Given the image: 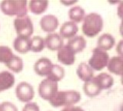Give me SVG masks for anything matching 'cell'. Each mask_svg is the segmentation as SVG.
Instances as JSON below:
<instances>
[{
	"mask_svg": "<svg viewBox=\"0 0 123 111\" xmlns=\"http://www.w3.org/2000/svg\"><path fill=\"white\" fill-rule=\"evenodd\" d=\"M117 15L118 18L122 21L123 20V1L119 2L117 7Z\"/></svg>",
	"mask_w": 123,
	"mask_h": 111,
	"instance_id": "cell-29",
	"label": "cell"
},
{
	"mask_svg": "<svg viewBox=\"0 0 123 111\" xmlns=\"http://www.w3.org/2000/svg\"><path fill=\"white\" fill-rule=\"evenodd\" d=\"M0 111H18V107L9 101H4L0 103Z\"/></svg>",
	"mask_w": 123,
	"mask_h": 111,
	"instance_id": "cell-27",
	"label": "cell"
},
{
	"mask_svg": "<svg viewBox=\"0 0 123 111\" xmlns=\"http://www.w3.org/2000/svg\"><path fill=\"white\" fill-rule=\"evenodd\" d=\"M15 78L9 71L0 72V93L11 89L15 85Z\"/></svg>",
	"mask_w": 123,
	"mask_h": 111,
	"instance_id": "cell-14",
	"label": "cell"
},
{
	"mask_svg": "<svg viewBox=\"0 0 123 111\" xmlns=\"http://www.w3.org/2000/svg\"><path fill=\"white\" fill-rule=\"evenodd\" d=\"M82 90L84 91V93L88 97H95L98 96L102 91L98 85L95 81L94 78L90 81L84 83Z\"/></svg>",
	"mask_w": 123,
	"mask_h": 111,
	"instance_id": "cell-22",
	"label": "cell"
},
{
	"mask_svg": "<svg viewBox=\"0 0 123 111\" xmlns=\"http://www.w3.org/2000/svg\"><path fill=\"white\" fill-rule=\"evenodd\" d=\"M109 59V56L107 52L96 47L92 50V56L88 59V64L94 71H101L107 67Z\"/></svg>",
	"mask_w": 123,
	"mask_h": 111,
	"instance_id": "cell-5",
	"label": "cell"
},
{
	"mask_svg": "<svg viewBox=\"0 0 123 111\" xmlns=\"http://www.w3.org/2000/svg\"><path fill=\"white\" fill-rule=\"evenodd\" d=\"M59 91L58 83L54 82L48 78L42 80L38 87V93L39 97L44 100L49 101Z\"/></svg>",
	"mask_w": 123,
	"mask_h": 111,
	"instance_id": "cell-6",
	"label": "cell"
},
{
	"mask_svg": "<svg viewBox=\"0 0 123 111\" xmlns=\"http://www.w3.org/2000/svg\"><path fill=\"white\" fill-rule=\"evenodd\" d=\"M79 32V26L72 21H67L61 26L59 29V35L62 39H70L76 36Z\"/></svg>",
	"mask_w": 123,
	"mask_h": 111,
	"instance_id": "cell-12",
	"label": "cell"
},
{
	"mask_svg": "<svg viewBox=\"0 0 123 111\" xmlns=\"http://www.w3.org/2000/svg\"><path fill=\"white\" fill-rule=\"evenodd\" d=\"M53 66V63L47 57H41L34 64V71L39 76L48 77L51 70Z\"/></svg>",
	"mask_w": 123,
	"mask_h": 111,
	"instance_id": "cell-8",
	"label": "cell"
},
{
	"mask_svg": "<svg viewBox=\"0 0 123 111\" xmlns=\"http://www.w3.org/2000/svg\"><path fill=\"white\" fill-rule=\"evenodd\" d=\"M60 2L62 5L65 6H74L75 4H76L78 1H60Z\"/></svg>",
	"mask_w": 123,
	"mask_h": 111,
	"instance_id": "cell-32",
	"label": "cell"
},
{
	"mask_svg": "<svg viewBox=\"0 0 123 111\" xmlns=\"http://www.w3.org/2000/svg\"><path fill=\"white\" fill-rule=\"evenodd\" d=\"M68 16L70 21L75 22V23H79L84 20L86 17V11L80 6H74L68 10Z\"/></svg>",
	"mask_w": 123,
	"mask_h": 111,
	"instance_id": "cell-21",
	"label": "cell"
},
{
	"mask_svg": "<svg viewBox=\"0 0 123 111\" xmlns=\"http://www.w3.org/2000/svg\"><path fill=\"white\" fill-rule=\"evenodd\" d=\"M65 74V71L62 66H61L58 64H53L51 72H50L47 78L52 80L54 82L59 83L64 78Z\"/></svg>",
	"mask_w": 123,
	"mask_h": 111,
	"instance_id": "cell-24",
	"label": "cell"
},
{
	"mask_svg": "<svg viewBox=\"0 0 123 111\" xmlns=\"http://www.w3.org/2000/svg\"><path fill=\"white\" fill-rule=\"evenodd\" d=\"M61 111H84V110L78 106H72L64 107Z\"/></svg>",
	"mask_w": 123,
	"mask_h": 111,
	"instance_id": "cell-31",
	"label": "cell"
},
{
	"mask_svg": "<svg viewBox=\"0 0 123 111\" xmlns=\"http://www.w3.org/2000/svg\"><path fill=\"white\" fill-rule=\"evenodd\" d=\"M107 69L111 73L122 76L123 74V58L118 56L111 58L108 63Z\"/></svg>",
	"mask_w": 123,
	"mask_h": 111,
	"instance_id": "cell-18",
	"label": "cell"
},
{
	"mask_svg": "<svg viewBox=\"0 0 123 111\" xmlns=\"http://www.w3.org/2000/svg\"><path fill=\"white\" fill-rule=\"evenodd\" d=\"M119 33H120V35L123 38V20L121 22V24L119 26Z\"/></svg>",
	"mask_w": 123,
	"mask_h": 111,
	"instance_id": "cell-33",
	"label": "cell"
},
{
	"mask_svg": "<svg viewBox=\"0 0 123 111\" xmlns=\"http://www.w3.org/2000/svg\"><path fill=\"white\" fill-rule=\"evenodd\" d=\"M2 13L8 16L20 17L26 16L28 13V2L24 0H4L0 2Z\"/></svg>",
	"mask_w": 123,
	"mask_h": 111,
	"instance_id": "cell-3",
	"label": "cell"
},
{
	"mask_svg": "<svg viewBox=\"0 0 123 111\" xmlns=\"http://www.w3.org/2000/svg\"><path fill=\"white\" fill-rule=\"evenodd\" d=\"M97 48L102 49L103 51H109L113 48L115 44V39L109 33H104L98 38Z\"/></svg>",
	"mask_w": 123,
	"mask_h": 111,
	"instance_id": "cell-20",
	"label": "cell"
},
{
	"mask_svg": "<svg viewBox=\"0 0 123 111\" xmlns=\"http://www.w3.org/2000/svg\"><path fill=\"white\" fill-rule=\"evenodd\" d=\"M76 74L82 82L86 83L94 78V70L86 63H81L76 70Z\"/></svg>",
	"mask_w": 123,
	"mask_h": 111,
	"instance_id": "cell-13",
	"label": "cell"
},
{
	"mask_svg": "<svg viewBox=\"0 0 123 111\" xmlns=\"http://www.w3.org/2000/svg\"><path fill=\"white\" fill-rule=\"evenodd\" d=\"M103 20L101 15L91 13L85 17L82 21V31L87 37L93 38L98 36L103 29Z\"/></svg>",
	"mask_w": 123,
	"mask_h": 111,
	"instance_id": "cell-2",
	"label": "cell"
},
{
	"mask_svg": "<svg viewBox=\"0 0 123 111\" xmlns=\"http://www.w3.org/2000/svg\"><path fill=\"white\" fill-rule=\"evenodd\" d=\"M45 43L50 51H59L64 46V39L59 33H49L45 38Z\"/></svg>",
	"mask_w": 123,
	"mask_h": 111,
	"instance_id": "cell-11",
	"label": "cell"
},
{
	"mask_svg": "<svg viewBox=\"0 0 123 111\" xmlns=\"http://www.w3.org/2000/svg\"><path fill=\"white\" fill-rule=\"evenodd\" d=\"M14 55L12 49L9 46H0V63H3L6 66L10 62Z\"/></svg>",
	"mask_w": 123,
	"mask_h": 111,
	"instance_id": "cell-26",
	"label": "cell"
},
{
	"mask_svg": "<svg viewBox=\"0 0 123 111\" xmlns=\"http://www.w3.org/2000/svg\"><path fill=\"white\" fill-rule=\"evenodd\" d=\"M121 83H122V85L123 86V74L121 76Z\"/></svg>",
	"mask_w": 123,
	"mask_h": 111,
	"instance_id": "cell-34",
	"label": "cell"
},
{
	"mask_svg": "<svg viewBox=\"0 0 123 111\" xmlns=\"http://www.w3.org/2000/svg\"><path fill=\"white\" fill-rule=\"evenodd\" d=\"M49 1L46 0H32L28 2V9L34 15H41L47 10Z\"/></svg>",
	"mask_w": 123,
	"mask_h": 111,
	"instance_id": "cell-16",
	"label": "cell"
},
{
	"mask_svg": "<svg viewBox=\"0 0 123 111\" xmlns=\"http://www.w3.org/2000/svg\"><path fill=\"white\" fill-rule=\"evenodd\" d=\"M15 96L22 103H28L32 102L35 97V90L28 82H20L15 87Z\"/></svg>",
	"mask_w": 123,
	"mask_h": 111,
	"instance_id": "cell-7",
	"label": "cell"
},
{
	"mask_svg": "<svg viewBox=\"0 0 123 111\" xmlns=\"http://www.w3.org/2000/svg\"><path fill=\"white\" fill-rule=\"evenodd\" d=\"M68 46L70 47L75 54L82 52L86 47L87 42L82 36H76L75 37L68 40L66 44Z\"/></svg>",
	"mask_w": 123,
	"mask_h": 111,
	"instance_id": "cell-19",
	"label": "cell"
},
{
	"mask_svg": "<svg viewBox=\"0 0 123 111\" xmlns=\"http://www.w3.org/2000/svg\"><path fill=\"white\" fill-rule=\"evenodd\" d=\"M22 111H40V108L36 103L29 102L28 103H25Z\"/></svg>",
	"mask_w": 123,
	"mask_h": 111,
	"instance_id": "cell-28",
	"label": "cell"
},
{
	"mask_svg": "<svg viewBox=\"0 0 123 111\" xmlns=\"http://www.w3.org/2000/svg\"><path fill=\"white\" fill-rule=\"evenodd\" d=\"M94 79L102 90L110 89L114 84V79L112 76L107 72L99 73L96 76H94Z\"/></svg>",
	"mask_w": 123,
	"mask_h": 111,
	"instance_id": "cell-17",
	"label": "cell"
},
{
	"mask_svg": "<svg viewBox=\"0 0 123 111\" xmlns=\"http://www.w3.org/2000/svg\"><path fill=\"white\" fill-rule=\"evenodd\" d=\"M75 53L72 49L64 45L59 51H57V59L62 64L65 66H71L75 62Z\"/></svg>",
	"mask_w": 123,
	"mask_h": 111,
	"instance_id": "cell-10",
	"label": "cell"
},
{
	"mask_svg": "<svg viewBox=\"0 0 123 111\" xmlns=\"http://www.w3.org/2000/svg\"><path fill=\"white\" fill-rule=\"evenodd\" d=\"M39 25L42 31L45 33H53L59 27V21L55 16L48 14L42 16L39 21Z\"/></svg>",
	"mask_w": 123,
	"mask_h": 111,
	"instance_id": "cell-9",
	"label": "cell"
},
{
	"mask_svg": "<svg viewBox=\"0 0 123 111\" xmlns=\"http://www.w3.org/2000/svg\"><path fill=\"white\" fill-rule=\"evenodd\" d=\"M116 52L118 53V56L123 58V39L119 41L116 46Z\"/></svg>",
	"mask_w": 123,
	"mask_h": 111,
	"instance_id": "cell-30",
	"label": "cell"
},
{
	"mask_svg": "<svg viewBox=\"0 0 123 111\" xmlns=\"http://www.w3.org/2000/svg\"><path fill=\"white\" fill-rule=\"evenodd\" d=\"M6 66L12 72L19 73L23 70L24 63H23V60L20 56L14 55L12 59L10 60L9 63L6 65Z\"/></svg>",
	"mask_w": 123,
	"mask_h": 111,
	"instance_id": "cell-23",
	"label": "cell"
},
{
	"mask_svg": "<svg viewBox=\"0 0 123 111\" xmlns=\"http://www.w3.org/2000/svg\"><path fill=\"white\" fill-rule=\"evenodd\" d=\"M120 110H121V111H123V103H122V106H121Z\"/></svg>",
	"mask_w": 123,
	"mask_h": 111,
	"instance_id": "cell-35",
	"label": "cell"
},
{
	"mask_svg": "<svg viewBox=\"0 0 123 111\" xmlns=\"http://www.w3.org/2000/svg\"><path fill=\"white\" fill-rule=\"evenodd\" d=\"M45 47V39L40 36H36L31 38L30 51L33 52H41Z\"/></svg>",
	"mask_w": 123,
	"mask_h": 111,
	"instance_id": "cell-25",
	"label": "cell"
},
{
	"mask_svg": "<svg viewBox=\"0 0 123 111\" xmlns=\"http://www.w3.org/2000/svg\"><path fill=\"white\" fill-rule=\"evenodd\" d=\"M31 38L17 36L13 42V48L20 54H25L30 51Z\"/></svg>",
	"mask_w": 123,
	"mask_h": 111,
	"instance_id": "cell-15",
	"label": "cell"
},
{
	"mask_svg": "<svg viewBox=\"0 0 123 111\" xmlns=\"http://www.w3.org/2000/svg\"><path fill=\"white\" fill-rule=\"evenodd\" d=\"M14 28L17 36L30 38L34 33V26L31 18L26 15L20 17H16L13 22Z\"/></svg>",
	"mask_w": 123,
	"mask_h": 111,
	"instance_id": "cell-4",
	"label": "cell"
},
{
	"mask_svg": "<svg viewBox=\"0 0 123 111\" xmlns=\"http://www.w3.org/2000/svg\"><path fill=\"white\" fill-rule=\"evenodd\" d=\"M81 93L76 90L58 91L49 101L50 105L55 108L75 106L81 100Z\"/></svg>",
	"mask_w": 123,
	"mask_h": 111,
	"instance_id": "cell-1",
	"label": "cell"
}]
</instances>
